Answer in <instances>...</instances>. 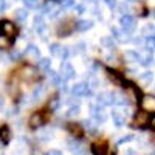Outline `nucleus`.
Here are the masks:
<instances>
[{
    "instance_id": "25",
    "label": "nucleus",
    "mask_w": 155,
    "mask_h": 155,
    "mask_svg": "<svg viewBox=\"0 0 155 155\" xmlns=\"http://www.w3.org/2000/svg\"><path fill=\"white\" fill-rule=\"evenodd\" d=\"M59 106H61V101H59V98H53V99H50V110L51 112H54V110H58L59 109Z\"/></svg>"
},
{
    "instance_id": "1",
    "label": "nucleus",
    "mask_w": 155,
    "mask_h": 155,
    "mask_svg": "<svg viewBox=\"0 0 155 155\" xmlns=\"http://www.w3.org/2000/svg\"><path fill=\"white\" fill-rule=\"evenodd\" d=\"M17 33H19V30H17L16 25H12V22H9V20H2L0 22V34L14 39L17 36Z\"/></svg>"
},
{
    "instance_id": "2",
    "label": "nucleus",
    "mask_w": 155,
    "mask_h": 155,
    "mask_svg": "<svg viewBox=\"0 0 155 155\" xmlns=\"http://www.w3.org/2000/svg\"><path fill=\"white\" fill-rule=\"evenodd\" d=\"M90 113H92L93 120L99 124V123H106L107 121V113L104 112L102 106H90Z\"/></svg>"
},
{
    "instance_id": "32",
    "label": "nucleus",
    "mask_w": 155,
    "mask_h": 155,
    "mask_svg": "<svg viewBox=\"0 0 155 155\" xmlns=\"http://www.w3.org/2000/svg\"><path fill=\"white\" fill-rule=\"evenodd\" d=\"M152 61H153V58H152V56H147V58H144V59L141 58V61H140V62L143 64V65H149V64H152Z\"/></svg>"
},
{
    "instance_id": "33",
    "label": "nucleus",
    "mask_w": 155,
    "mask_h": 155,
    "mask_svg": "<svg viewBox=\"0 0 155 155\" xmlns=\"http://www.w3.org/2000/svg\"><path fill=\"white\" fill-rule=\"evenodd\" d=\"M50 138H51V132H50V130H47V132H42V134H41V140L47 141V140H50Z\"/></svg>"
},
{
    "instance_id": "9",
    "label": "nucleus",
    "mask_w": 155,
    "mask_h": 155,
    "mask_svg": "<svg viewBox=\"0 0 155 155\" xmlns=\"http://www.w3.org/2000/svg\"><path fill=\"white\" fill-rule=\"evenodd\" d=\"M42 124H44V116H42V113H41V112L33 113L31 118H30V126H31L33 129H36V127H41Z\"/></svg>"
},
{
    "instance_id": "22",
    "label": "nucleus",
    "mask_w": 155,
    "mask_h": 155,
    "mask_svg": "<svg viewBox=\"0 0 155 155\" xmlns=\"http://www.w3.org/2000/svg\"><path fill=\"white\" fill-rule=\"evenodd\" d=\"M115 104H118V106H127L129 101H127V98L123 96V95H115Z\"/></svg>"
},
{
    "instance_id": "41",
    "label": "nucleus",
    "mask_w": 155,
    "mask_h": 155,
    "mask_svg": "<svg viewBox=\"0 0 155 155\" xmlns=\"http://www.w3.org/2000/svg\"><path fill=\"white\" fill-rule=\"evenodd\" d=\"M2 107H3V99L0 98V109H2Z\"/></svg>"
},
{
    "instance_id": "15",
    "label": "nucleus",
    "mask_w": 155,
    "mask_h": 155,
    "mask_svg": "<svg viewBox=\"0 0 155 155\" xmlns=\"http://www.w3.org/2000/svg\"><path fill=\"white\" fill-rule=\"evenodd\" d=\"M93 27V22L92 20H79L76 23V30L78 31H87Z\"/></svg>"
},
{
    "instance_id": "12",
    "label": "nucleus",
    "mask_w": 155,
    "mask_h": 155,
    "mask_svg": "<svg viewBox=\"0 0 155 155\" xmlns=\"http://www.w3.org/2000/svg\"><path fill=\"white\" fill-rule=\"evenodd\" d=\"M81 127L85 129V130H88V132H95L96 127H98V123L95 120H84L81 123Z\"/></svg>"
},
{
    "instance_id": "14",
    "label": "nucleus",
    "mask_w": 155,
    "mask_h": 155,
    "mask_svg": "<svg viewBox=\"0 0 155 155\" xmlns=\"http://www.w3.org/2000/svg\"><path fill=\"white\" fill-rule=\"evenodd\" d=\"M107 74H109V78H110V79L116 84V85H123V76L121 74H118V73H116V71H113L112 68H107Z\"/></svg>"
},
{
    "instance_id": "30",
    "label": "nucleus",
    "mask_w": 155,
    "mask_h": 155,
    "mask_svg": "<svg viewBox=\"0 0 155 155\" xmlns=\"http://www.w3.org/2000/svg\"><path fill=\"white\" fill-rule=\"evenodd\" d=\"M79 112H81V109H79V106H74V107H70V110H68V113H67V116H76V115H79Z\"/></svg>"
},
{
    "instance_id": "21",
    "label": "nucleus",
    "mask_w": 155,
    "mask_h": 155,
    "mask_svg": "<svg viewBox=\"0 0 155 155\" xmlns=\"http://www.w3.org/2000/svg\"><path fill=\"white\" fill-rule=\"evenodd\" d=\"M68 149H70L71 152H76V150H79V149H82V146H81V143H79V141H74V140H70V141H68Z\"/></svg>"
},
{
    "instance_id": "27",
    "label": "nucleus",
    "mask_w": 155,
    "mask_h": 155,
    "mask_svg": "<svg viewBox=\"0 0 155 155\" xmlns=\"http://www.w3.org/2000/svg\"><path fill=\"white\" fill-rule=\"evenodd\" d=\"M101 44H102V45H106V47H109L110 50L115 47V42H113V39H112V37H102V39H101Z\"/></svg>"
},
{
    "instance_id": "42",
    "label": "nucleus",
    "mask_w": 155,
    "mask_h": 155,
    "mask_svg": "<svg viewBox=\"0 0 155 155\" xmlns=\"http://www.w3.org/2000/svg\"><path fill=\"white\" fill-rule=\"evenodd\" d=\"M127 2H135V0H127Z\"/></svg>"
},
{
    "instance_id": "35",
    "label": "nucleus",
    "mask_w": 155,
    "mask_h": 155,
    "mask_svg": "<svg viewBox=\"0 0 155 155\" xmlns=\"http://www.w3.org/2000/svg\"><path fill=\"white\" fill-rule=\"evenodd\" d=\"M74 9L78 11V14H84V12H85V8L82 5H74Z\"/></svg>"
},
{
    "instance_id": "16",
    "label": "nucleus",
    "mask_w": 155,
    "mask_h": 155,
    "mask_svg": "<svg viewBox=\"0 0 155 155\" xmlns=\"http://www.w3.org/2000/svg\"><path fill=\"white\" fill-rule=\"evenodd\" d=\"M126 58H127L129 62H140L141 61V54L138 53L137 50H129L126 53Z\"/></svg>"
},
{
    "instance_id": "11",
    "label": "nucleus",
    "mask_w": 155,
    "mask_h": 155,
    "mask_svg": "<svg viewBox=\"0 0 155 155\" xmlns=\"http://www.w3.org/2000/svg\"><path fill=\"white\" fill-rule=\"evenodd\" d=\"M67 129H68V132H70L73 137H76V138H79V137L82 135V127H81V124H73V123H70V124L67 126Z\"/></svg>"
},
{
    "instance_id": "43",
    "label": "nucleus",
    "mask_w": 155,
    "mask_h": 155,
    "mask_svg": "<svg viewBox=\"0 0 155 155\" xmlns=\"http://www.w3.org/2000/svg\"><path fill=\"white\" fill-rule=\"evenodd\" d=\"M0 155H3V152H2V150H0Z\"/></svg>"
},
{
    "instance_id": "5",
    "label": "nucleus",
    "mask_w": 155,
    "mask_h": 155,
    "mask_svg": "<svg viewBox=\"0 0 155 155\" xmlns=\"http://www.w3.org/2000/svg\"><path fill=\"white\" fill-rule=\"evenodd\" d=\"M61 76H62V79L64 81H67V79H73V78L76 76V71H74V68H73V65L71 64H68V62H64L62 65H61Z\"/></svg>"
},
{
    "instance_id": "24",
    "label": "nucleus",
    "mask_w": 155,
    "mask_h": 155,
    "mask_svg": "<svg viewBox=\"0 0 155 155\" xmlns=\"http://www.w3.org/2000/svg\"><path fill=\"white\" fill-rule=\"evenodd\" d=\"M51 65V61L48 58H42L41 61H39V68H42V70H48Z\"/></svg>"
},
{
    "instance_id": "18",
    "label": "nucleus",
    "mask_w": 155,
    "mask_h": 155,
    "mask_svg": "<svg viewBox=\"0 0 155 155\" xmlns=\"http://www.w3.org/2000/svg\"><path fill=\"white\" fill-rule=\"evenodd\" d=\"M34 30H36L37 33H42V31L45 30V23H44V20H42L41 16L36 17V20H34Z\"/></svg>"
},
{
    "instance_id": "38",
    "label": "nucleus",
    "mask_w": 155,
    "mask_h": 155,
    "mask_svg": "<svg viewBox=\"0 0 155 155\" xmlns=\"http://www.w3.org/2000/svg\"><path fill=\"white\" fill-rule=\"evenodd\" d=\"M47 155H62V152H61V150H58V149H53V150H50Z\"/></svg>"
},
{
    "instance_id": "39",
    "label": "nucleus",
    "mask_w": 155,
    "mask_h": 155,
    "mask_svg": "<svg viewBox=\"0 0 155 155\" xmlns=\"http://www.w3.org/2000/svg\"><path fill=\"white\" fill-rule=\"evenodd\" d=\"M19 58H20V53H19V51H14V53L11 54V59H19Z\"/></svg>"
},
{
    "instance_id": "40",
    "label": "nucleus",
    "mask_w": 155,
    "mask_h": 155,
    "mask_svg": "<svg viewBox=\"0 0 155 155\" xmlns=\"http://www.w3.org/2000/svg\"><path fill=\"white\" fill-rule=\"evenodd\" d=\"M126 155H137V152H135V150H134V149H129V150H127V153H126Z\"/></svg>"
},
{
    "instance_id": "26",
    "label": "nucleus",
    "mask_w": 155,
    "mask_h": 155,
    "mask_svg": "<svg viewBox=\"0 0 155 155\" xmlns=\"http://www.w3.org/2000/svg\"><path fill=\"white\" fill-rule=\"evenodd\" d=\"M44 92H45V88H44V85H39L37 88H34V92H33V98L34 99H39L42 95H44Z\"/></svg>"
},
{
    "instance_id": "29",
    "label": "nucleus",
    "mask_w": 155,
    "mask_h": 155,
    "mask_svg": "<svg viewBox=\"0 0 155 155\" xmlns=\"http://www.w3.org/2000/svg\"><path fill=\"white\" fill-rule=\"evenodd\" d=\"M16 16H17V19H19V20H22V22H23V20H27L28 12L25 11V9H19V11L16 12Z\"/></svg>"
},
{
    "instance_id": "6",
    "label": "nucleus",
    "mask_w": 155,
    "mask_h": 155,
    "mask_svg": "<svg viewBox=\"0 0 155 155\" xmlns=\"http://www.w3.org/2000/svg\"><path fill=\"white\" fill-rule=\"evenodd\" d=\"M98 104L101 106H113L115 104V93H109V92H102L98 95Z\"/></svg>"
},
{
    "instance_id": "36",
    "label": "nucleus",
    "mask_w": 155,
    "mask_h": 155,
    "mask_svg": "<svg viewBox=\"0 0 155 155\" xmlns=\"http://www.w3.org/2000/svg\"><path fill=\"white\" fill-rule=\"evenodd\" d=\"M104 2L107 3L109 8H115V6H116V0H104Z\"/></svg>"
},
{
    "instance_id": "37",
    "label": "nucleus",
    "mask_w": 155,
    "mask_h": 155,
    "mask_svg": "<svg viewBox=\"0 0 155 155\" xmlns=\"http://www.w3.org/2000/svg\"><path fill=\"white\" fill-rule=\"evenodd\" d=\"M6 9V0H0V12H3Z\"/></svg>"
},
{
    "instance_id": "13",
    "label": "nucleus",
    "mask_w": 155,
    "mask_h": 155,
    "mask_svg": "<svg viewBox=\"0 0 155 155\" xmlns=\"http://www.w3.org/2000/svg\"><path fill=\"white\" fill-rule=\"evenodd\" d=\"M12 42H14V39L0 34V50H8V48H11V47H12Z\"/></svg>"
},
{
    "instance_id": "20",
    "label": "nucleus",
    "mask_w": 155,
    "mask_h": 155,
    "mask_svg": "<svg viewBox=\"0 0 155 155\" xmlns=\"http://www.w3.org/2000/svg\"><path fill=\"white\" fill-rule=\"evenodd\" d=\"M112 34L115 36V39H116L118 42H126V41H127V39H126V34H123L118 28H112Z\"/></svg>"
},
{
    "instance_id": "17",
    "label": "nucleus",
    "mask_w": 155,
    "mask_h": 155,
    "mask_svg": "<svg viewBox=\"0 0 155 155\" xmlns=\"http://www.w3.org/2000/svg\"><path fill=\"white\" fill-rule=\"evenodd\" d=\"M112 118H113L115 126H118V127H121V126H124V124H126V118H124V115H121V113H118V112H112Z\"/></svg>"
},
{
    "instance_id": "31",
    "label": "nucleus",
    "mask_w": 155,
    "mask_h": 155,
    "mask_svg": "<svg viewBox=\"0 0 155 155\" xmlns=\"http://www.w3.org/2000/svg\"><path fill=\"white\" fill-rule=\"evenodd\" d=\"M61 6L62 8H73L74 6V0H61Z\"/></svg>"
},
{
    "instance_id": "34",
    "label": "nucleus",
    "mask_w": 155,
    "mask_h": 155,
    "mask_svg": "<svg viewBox=\"0 0 155 155\" xmlns=\"http://www.w3.org/2000/svg\"><path fill=\"white\" fill-rule=\"evenodd\" d=\"M132 140H134V135H127V137L121 138V140L118 141V143H120V144H123V143H127V141H132Z\"/></svg>"
},
{
    "instance_id": "8",
    "label": "nucleus",
    "mask_w": 155,
    "mask_h": 155,
    "mask_svg": "<svg viewBox=\"0 0 155 155\" xmlns=\"http://www.w3.org/2000/svg\"><path fill=\"white\" fill-rule=\"evenodd\" d=\"M149 118H150L149 112L138 110L137 115H135V126H144V124H147L149 123Z\"/></svg>"
},
{
    "instance_id": "7",
    "label": "nucleus",
    "mask_w": 155,
    "mask_h": 155,
    "mask_svg": "<svg viewBox=\"0 0 155 155\" xmlns=\"http://www.w3.org/2000/svg\"><path fill=\"white\" fill-rule=\"evenodd\" d=\"M107 143L106 141H96V143L92 144V153L93 155H107Z\"/></svg>"
},
{
    "instance_id": "23",
    "label": "nucleus",
    "mask_w": 155,
    "mask_h": 155,
    "mask_svg": "<svg viewBox=\"0 0 155 155\" xmlns=\"http://www.w3.org/2000/svg\"><path fill=\"white\" fill-rule=\"evenodd\" d=\"M61 50H62V47L59 44H51L50 45V53L53 54V56H59L61 54Z\"/></svg>"
},
{
    "instance_id": "10",
    "label": "nucleus",
    "mask_w": 155,
    "mask_h": 155,
    "mask_svg": "<svg viewBox=\"0 0 155 155\" xmlns=\"http://www.w3.org/2000/svg\"><path fill=\"white\" fill-rule=\"evenodd\" d=\"M0 140H2L3 144H8L11 141V129L6 124H3L2 127H0Z\"/></svg>"
},
{
    "instance_id": "3",
    "label": "nucleus",
    "mask_w": 155,
    "mask_h": 155,
    "mask_svg": "<svg viewBox=\"0 0 155 155\" xmlns=\"http://www.w3.org/2000/svg\"><path fill=\"white\" fill-rule=\"evenodd\" d=\"M71 93L74 96H88V95H92V88L88 87V84L79 82L71 87Z\"/></svg>"
},
{
    "instance_id": "28",
    "label": "nucleus",
    "mask_w": 155,
    "mask_h": 155,
    "mask_svg": "<svg viewBox=\"0 0 155 155\" xmlns=\"http://www.w3.org/2000/svg\"><path fill=\"white\" fill-rule=\"evenodd\" d=\"M22 2L27 8H37L39 6V0H22Z\"/></svg>"
},
{
    "instance_id": "44",
    "label": "nucleus",
    "mask_w": 155,
    "mask_h": 155,
    "mask_svg": "<svg viewBox=\"0 0 155 155\" xmlns=\"http://www.w3.org/2000/svg\"><path fill=\"white\" fill-rule=\"evenodd\" d=\"M88 2H93V0H88Z\"/></svg>"
},
{
    "instance_id": "4",
    "label": "nucleus",
    "mask_w": 155,
    "mask_h": 155,
    "mask_svg": "<svg viewBox=\"0 0 155 155\" xmlns=\"http://www.w3.org/2000/svg\"><path fill=\"white\" fill-rule=\"evenodd\" d=\"M120 23H121L123 30H124V31H127V33H132V31L135 30V27H137L135 19H134L132 16H129V14H124V16L121 17Z\"/></svg>"
},
{
    "instance_id": "19",
    "label": "nucleus",
    "mask_w": 155,
    "mask_h": 155,
    "mask_svg": "<svg viewBox=\"0 0 155 155\" xmlns=\"http://www.w3.org/2000/svg\"><path fill=\"white\" fill-rule=\"evenodd\" d=\"M27 53L31 54L33 58H41V51H39V48H37L36 45H33V44H30V45L27 47Z\"/></svg>"
}]
</instances>
